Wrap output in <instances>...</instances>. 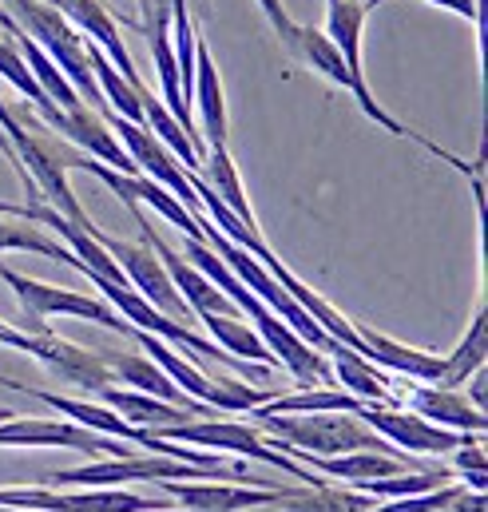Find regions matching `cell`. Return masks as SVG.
Listing matches in <instances>:
<instances>
[{
  "instance_id": "cell-1",
  "label": "cell",
  "mask_w": 488,
  "mask_h": 512,
  "mask_svg": "<svg viewBox=\"0 0 488 512\" xmlns=\"http://www.w3.org/2000/svg\"><path fill=\"white\" fill-rule=\"evenodd\" d=\"M262 429H270V441L278 453H314V457H338V453H389L405 457L393 449L381 433H373L358 413H250Z\"/></svg>"
},
{
  "instance_id": "cell-2",
  "label": "cell",
  "mask_w": 488,
  "mask_h": 512,
  "mask_svg": "<svg viewBox=\"0 0 488 512\" xmlns=\"http://www.w3.org/2000/svg\"><path fill=\"white\" fill-rule=\"evenodd\" d=\"M0 8L56 60V68L68 76V84L80 92V100L96 112V116H112L108 100L100 96V84L92 76V64H88V36L80 28H72L64 20L60 8H52L48 0H0Z\"/></svg>"
},
{
  "instance_id": "cell-3",
  "label": "cell",
  "mask_w": 488,
  "mask_h": 512,
  "mask_svg": "<svg viewBox=\"0 0 488 512\" xmlns=\"http://www.w3.org/2000/svg\"><path fill=\"white\" fill-rule=\"evenodd\" d=\"M322 32L330 36V44L338 48V56H342V64H346V72H350V96L358 100V108L366 112L377 128H385L389 135H401V139H413V143H421L425 151H433L437 159H445L449 167L473 175V167H469L465 159H457L453 151L437 147V143L425 139L421 131L405 128L401 120H393V116L373 100V92H369V84H366V68H362V36H366V4H362V0H326V28H322Z\"/></svg>"
},
{
  "instance_id": "cell-4",
  "label": "cell",
  "mask_w": 488,
  "mask_h": 512,
  "mask_svg": "<svg viewBox=\"0 0 488 512\" xmlns=\"http://www.w3.org/2000/svg\"><path fill=\"white\" fill-rule=\"evenodd\" d=\"M151 437L159 441H175V445H203L211 453H235V457H250V461H262V465H274L290 477H302L306 485H326L322 473L306 469L302 461L286 457L274 449V441H266L254 425L243 421H219V417H195V421H179V425H163V429H147Z\"/></svg>"
},
{
  "instance_id": "cell-5",
  "label": "cell",
  "mask_w": 488,
  "mask_h": 512,
  "mask_svg": "<svg viewBox=\"0 0 488 512\" xmlns=\"http://www.w3.org/2000/svg\"><path fill=\"white\" fill-rule=\"evenodd\" d=\"M0 278L8 282V290L16 294V302L24 310V334H48L44 318H80V322H96L104 330H116L123 338L135 334V326L123 322L104 298L76 294V290H64V286H48V282L28 278V274H20V270H12L4 262H0Z\"/></svg>"
},
{
  "instance_id": "cell-6",
  "label": "cell",
  "mask_w": 488,
  "mask_h": 512,
  "mask_svg": "<svg viewBox=\"0 0 488 512\" xmlns=\"http://www.w3.org/2000/svg\"><path fill=\"white\" fill-rule=\"evenodd\" d=\"M88 231H92V239H96L108 255L116 258V266L123 270L127 286H131V290H139L155 310H163L167 318H179V322H183V318H195V314L187 310L183 294L175 290V282H171V274H167L163 258L151 251V243H123V239L104 235L96 223H92Z\"/></svg>"
},
{
  "instance_id": "cell-7",
  "label": "cell",
  "mask_w": 488,
  "mask_h": 512,
  "mask_svg": "<svg viewBox=\"0 0 488 512\" xmlns=\"http://www.w3.org/2000/svg\"><path fill=\"white\" fill-rule=\"evenodd\" d=\"M0 445H20V449H76L88 457H127L135 453L131 441H116L108 433L84 429L76 421H40V417H4L0 421Z\"/></svg>"
},
{
  "instance_id": "cell-8",
  "label": "cell",
  "mask_w": 488,
  "mask_h": 512,
  "mask_svg": "<svg viewBox=\"0 0 488 512\" xmlns=\"http://www.w3.org/2000/svg\"><path fill=\"white\" fill-rule=\"evenodd\" d=\"M358 417L366 421L373 433H381L393 449H401V453H453V449H461L465 441H473V437H485V433H457V429H441V425H433V421H425L421 413H413V409H405V405H362L358 409Z\"/></svg>"
},
{
  "instance_id": "cell-9",
  "label": "cell",
  "mask_w": 488,
  "mask_h": 512,
  "mask_svg": "<svg viewBox=\"0 0 488 512\" xmlns=\"http://www.w3.org/2000/svg\"><path fill=\"white\" fill-rule=\"evenodd\" d=\"M108 128L116 131V139L123 143V151L131 155V163L139 167V175H147V179H155L159 187H167L191 215H199L203 211V203H199V195H195V187H191V171L151 135V131L143 128V124H131V120H123V116H108Z\"/></svg>"
},
{
  "instance_id": "cell-10",
  "label": "cell",
  "mask_w": 488,
  "mask_h": 512,
  "mask_svg": "<svg viewBox=\"0 0 488 512\" xmlns=\"http://www.w3.org/2000/svg\"><path fill=\"white\" fill-rule=\"evenodd\" d=\"M171 501H179L183 509L195 512H243V509H262V505H274L282 501L286 489H258V485H239V481H211V477H199V481H155Z\"/></svg>"
},
{
  "instance_id": "cell-11",
  "label": "cell",
  "mask_w": 488,
  "mask_h": 512,
  "mask_svg": "<svg viewBox=\"0 0 488 512\" xmlns=\"http://www.w3.org/2000/svg\"><path fill=\"white\" fill-rule=\"evenodd\" d=\"M52 8H60L64 12V20L72 24V28H80L116 68H120V76L127 84H143L139 80V72H135V64H131V56H127V44H123L120 36V20L104 0H48Z\"/></svg>"
},
{
  "instance_id": "cell-12",
  "label": "cell",
  "mask_w": 488,
  "mask_h": 512,
  "mask_svg": "<svg viewBox=\"0 0 488 512\" xmlns=\"http://www.w3.org/2000/svg\"><path fill=\"white\" fill-rule=\"evenodd\" d=\"M191 116H199L203 147H227V96L219 68L211 60V48L203 36H195V80H191Z\"/></svg>"
},
{
  "instance_id": "cell-13",
  "label": "cell",
  "mask_w": 488,
  "mask_h": 512,
  "mask_svg": "<svg viewBox=\"0 0 488 512\" xmlns=\"http://www.w3.org/2000/svg\"><path fill=\"white\" fill-rule=\"evenodd\" d=\"M350 322H354V330H358V338H362V354H366L373 366H381V370H389V374H401V378H413V382H429V385L441 382V374H445V358H441V354L401 346L397 338L373 330V326L358 322V318H350Z\"/></svg>"
},
{
  "instance_id": "cell-14",
  "label": "cell",
  "mask_w": 488,
  "mask_h": 512,
  "mask_svg": "<svg viewBox=\"0 0 488 512\" xmlns=\"http://www.w3.org/2000/svg\"><path fill=\"white\" fill-rule=\"evenodd\" d=\"M52 131H60L72 147H80L84 155H92V159L116 167V171H123V175H139V167H135L131 155L123 151V143L116 139V131L108 128V120L96 116L88 104L76 108V112H60L56 124H52Z\"/></svg>"
},
{
  "instance_id": "cell-15",
  "label": "cell",
  "mask_w": 488,
  "mask_h": 512,
  "mask_svg": "<svg viewBox=\"0 0 488 512\" xmlns=\"http://www.w3.org/2000/svg\"><path fill=\"white\" fill-rule=\"evenodd\" d=\"M405 401L413 413H421L425 421H433L441 429H457V433H485L488 429L485 409H477L461 389L421 382L405 393Z\"/></svg>"
},
{
  "instance_id": "cell-16",
  "label": "cell",
  "mask_w": 488,
  "mask_h": 512,
  "mask_svg": "<svg viewBox=\"0 0 488 512\" xmlns=\"http://www.w3.org/2000/svg\"><path fill=\"white\" fill-rule=\"evenodd\" d=\"M108 366H112V374H116V382H123L127 389H139V393H151V397H159V401H171V405H183V409H195V413H203V417H215V409L211 405H203V401H195V397H187L179 385L171 382L147 354H100Z\"/></svg>"
},
{
  "instance_id": "cell-17",
  "label": "cell",
  "mask_w": 488,
  "mask_h": 512,
  "mask_svg": "<svg viewBox=\"0 0 488 512\" xmlns=\"http://www.w3.org/2000/svg\"><path fill=\"white\" fill-rule=\"evenodd\" d=\"M326 358H330V366H334V382H342V389L354 393L358 401H369V405H405V401L393 393L385 370L373 366L366 354H358V350L334 342V346L326 350Z\"/></svg>"
},
{
  "instance_id": "cell-18",
  "label": "cell",
  "mask_w": 488,
  "mask_h": 512,
  "mask_svg": "<svg viewBox=\"0 0 488 512\" xmlns=\"http://www.w3.org/2000/svg\"><path fill=\"white\" fill-rule=\"evenodd\" d=\"M96 397H100L108 409H116L127 425H139V429H163V425H179V421L203 417V413H195V409L159 401V397L139 393V389H120V385H108V389H100Z\"/></svg>"
},
{
  "instance_id": "cell-19",
  "label": "cell",
  "mask_w": 488,
  "mask_h": 512,
  "mask_svg": "<svg viewBox=\"0 0 488 512\" xmlns=\"http://www.w3.org/2000/svg\"><path fill=\"white\" fill-rule=\"evenodd\" d=\"M199 175H203V183L219 195V203L243 223L246 231L262 235V231H258V219H254V211H250V199H246V191H243L239 167H235V159H231V147H211V151L203 155V163H199Z\"/></svg>"
},
{
  "instance_id": "cell-20",
  "label": "cell",
  "mask_w": 488,
  "mask_h": 512,
  "mask_svg": "<svg viewBox=\"0 0 488 512\" xmlns=\"http://www.w3.org/2000/svg\"><path fill=\"white\" fill-rule=\"evenodd\" d=\"M286 512H366L373 509L377 501L366 497L362 489L354 485H306V489H286L282 501Z\"/></svg>"
},
{
  "instance_id": "cell-21",
  "label": "cell",
  "mask_w": 488,
  "mask_h": 512,
  "mask_svg": "<svg viewBox=\"0 0 488 512\" xmlns=\"http://www.w3.org/2000/svg\"><path fill=\"white\" fill-rule=\"evenodd\" d=\"M366 401H358L346 389H330V385H314L302 393H282V397H266L262 405L246 409V413H358Z\"/></svg>"
},
{
  "instance_id": "cell-22",
  "label": "cell",
  "mask_w": 488,
  "mask_h": 512,
  "mask_svg": "<svg viewBox=\"0 0 488 512\" xmlns=\"http://www.w3.org/2000/svg\"><path fill=\"white\" fill-rule=\"evenodd\" d=\"M207 330H211V342L243 362H254V366H274V354L266 350V342L258 338L254 326H246L239 314H203L199 318Z\"/></svg>"
},
{
  "instance_id": "cell-23",
  "label": "cell",
  "mask_w": 488,
  "mask_h": 512,
  "mask_svg": "<svg viewBox=\"0 0 488 512\" xmlns=\"http://www.w3.org/2000/svg\"><path fill=\"white\" fill-rule=\"evenodd\" d=\"M139 104H143V128L151 131V135H155V139H159V143H163V147H167V151H171L187 171H199V163H203V159H199V151H195L191 135L179 128V120L163 108V100H159V96H151V92H147V84H139Z\"/></svg>"
},
{
  "instance_id": "cell-24",
  "label": "cell",
  "mask_w": 488,
  "mask_h": 512,
  "mask_svg": "<svg viewBox=\"0 0 488 512\" xmlns=\"http://www.w3.org/2000/svg\"><path fill=\"white\" fill-rule=\"evenodd\" d=\"M0 251H28V255H44L56 258V262H68L72 270H80V258L72 255L60 239L44 235L32 219L24 215H0Z\"/></svg>"
},
{
  "instance_id": "cell-25",
  "label": "cell",
  "mask_w": 488,
  "mask_h": 512,
  "mask_svg": "<svg viewBox=\"0 0 488 512\" xmlns=\"http://www.w3.org/2000/svg\"><path fill=\"white\" fill-rule=\"evenodd\" d=\"M88 64H92V76H96V84H100V96L108 100V108L123 116V120H131V124H143V104H139V84H127L120 76V68L88 40Z\"/></svg>"
},
{
  "instance_id": "cell-26",
  "label": "cell",
  "mask_w": 488,
  "mask_h": 512,
  "mask_svg": "<svg viewBox=\"0 0 488 512\" xmlns=\"http://www.w3.org/2000/svg\"><path fill=\"white\" fill-rule=\"evenodd\" d=\"M485 358H488V314H485V306H477L469 334H465V338H461V346L445 358V374H441V382L437 385L461 389V385L469 382V378L485 366Z\"/></svg>"
},
{
  "instance_id": "cell-27",
  "label": "cell",
  "mask_w": 488,
  "mask_h": 512,
  "mask_svg": "<svg viewBox=\"0 0 488 512\" xmlns=\"http://www.w3.org/2000/svg\"><path fill=\"white\" fill-rule=\"evenodd\" d=\"M0 76H4L16 92H24V96H28V104L44 116V124H56L60 108L44 96V88L36 84V76H32V68L24 64V56H20V48H16V40H12V36H8V40H0Z\"/></svg>"
},
{
  "instance_id": "cell-28",
  "label": "cell",
  "mask_w": 488,
  "mask_h": 512,
  "mask_svg": "<svg viewBox=\"0 0 488 512\" xmlns=\"http://www.w3.org/2000/svg\"><path fill=\"white\" fill-rule=\"evenodd\" d=\"M453 465H457V473L465 477V489H473V493H485V445H481V437H473V441H465L461 449H453Z\"/></svg>"
},
{
  "instance_id": "cell-29",
  "label": "cell",
  "mask_w": 488,
  "mask_h": 512,
  "mask_svg": "<svg viewBox=\"0 0 488 512\" xmlns=\"http://www.w3.org/2000/svg\"><path fill=\"white\" fill-rule=\"evenodd\" d=\"M254 4L262 8V16L270 20V28L278 32V40H286V36H290V28H294V20H290L286 4H282V0H254Z\"/></svg>"
},
{
  "instance_id": "cell-30",
  "label": "cell",
  "mask_w": 488,
  "mask_h": 512,
  "mask_svg": "<svg viewBox=\"0 0 488 512\" xmlns=\"http://www.w3.org/2000/svg\"><path fill=\"white\" fill-rule=\"evenodd\" d=\"M366 8H377V4H385V0H362ZM425 4H441V8H449V12H457V16H465V20H481V4L477 0H425Z\"/></svg>"
},
{
  "instance_id": "cell-31",
  "label": "cell",
  "mask_w": 488,
  "mask_h": 512,
  "mask_svg": "<svg viewBox=\"0 0 488 512\" xmlns=\"http://www.w3.org/2000/svg\"><path fill=\"white\" fill-rule=\"evenodd\" d=\"M449 512H488L485 493H473V489H465V485H461V493L453 497V505H449Z\"/></svg>"
},
{
  "instance_id": "cell-32",
  "label": "cell",
  "mask_w": 488,
  "mask_h": 512,
  "mask_svg": "<svg viewBox=\"0 0 488 512\" xmlns=\"http://www.w3.org/2000/svg\"><path fill=\"white\" fill-rule=\"evenodd\" d=\"M0 512H32V509H12V505H0Z\"/></svg>"
},
{
  "instance_id": "cell-33",
  "label": "cell",
  "mask_w": 488,
  "mask_h": 512,
  "mask_svg": "<svg viewBox=\"0 0 488 512\" xmlns=\"http://www.w3.org/2000/svg\"><path fill=\"white\" fill-rule=\"evenodd\" d=\"M151 512H195V509H151Z\"/></svg>"
},
{
  "instance_id": "cell-34",
  "label": "cell",
  "mask_w": 488,
  "mask_h": 512,
  "mask_svg": "<svg viewBox=\"0 0 488 512\" xmlns=\"http://www.w3.org/2000/svg\"><path fill=\"white\" fill-rule=\"evenodd\" d=\"M4 417H12V409H0V421H4Z\"/></svg>"
},
{
  "instance_id": "cell-35",
  "label": "cell",
  "mask_w": 488,
  "mask_h": 512,
  "mask_svg": "<svg viewBox=\"0 0 488 512\" xmlns=\"http://www.w3.org/2000/svg\"><path fill=\"white\" fill-rule=\"evenodd\" d=\"M441 512H449V509H441Z\"/></svg>"
}]
</instances>
